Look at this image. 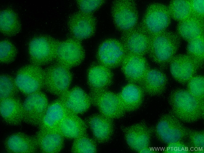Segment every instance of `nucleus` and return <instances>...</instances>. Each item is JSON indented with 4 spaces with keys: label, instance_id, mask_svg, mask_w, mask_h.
<instances>
[{
    "label": "nucleus",
    "instance_id": "1",
    "mask_svg": "<svg viewBox=\"0 0 204 153\" xmlns=\"http://www.w3.org/2000/svg\"><path fill=\"white\" fill-rule=\"evenodd\" d=\"M181 44V39L175 33L166 30L150 36L147 54L163 70L169 66Z\"/></svg>",
    "mask_w": 204,
    "mask_h": 153
},
{
    "label": "nucleus",
    "instance_id": "36",
    "mask_svg": "<svg viewBox=\"0 0 204 153\" xmlns=\"http://www.w3.org/2000/svg\"><path fill=\"white\" fill-rule=\"evenodd\" d=\"M146 124L141 122L122 128L126 142L132 150L140 132Z\"/></svg>",
    "mask_w": 204,
    "mask_h": 153
},
{
    "label": "nucleus",
    "instance_id": "22",
    "mask_svg": "<svg viewBox=\"0 0 204 153\" xmlns=\"http://www.w3.org/2000/svg\"><path fill=\"white\" fill-rule=\"evenodd\" d=\"M34 136L41 152L59 153L64 147V138L57 130L39 129Z\"/></svg>",
    "mask_w": 204,
    "mask_h": 153
},
{
    "label": "nucleus",
    "instance_id": "20",
    "mask_svg": "<svg viewBox=\"0 0 204 153\" xmlns=\"http://www.w3.org/2000/svg\"><path fill=\"white\" fill-rule=\"evenodd\" d=\"M168 79L163 70L150 68L138 84L144 93L150 96H158L165 91Z\"/></svg>",
    "mask_w": 204,
    "mask_h": 153
},
{
    "label": "nucleus",
    "instance_id": "33",
    "mask_svg": "<svg viewBox=\"0 0 204 153\" xmlns=\"http://www.w3.org/2000/svg\"><path fill=\"white\" fill-rule=\"evenodd\" d=\"M187 90L201 103L204 104V78L196 75L187 83Z\"/></svg>",
    "mask_w": 204,
    "mask_h": 153
},
{
    "label": "nucleus",
    "instance_id": "9",
    "mask_svg": "<svg viewBox=\"0 0 204 153\" xmlns=\"http://www.w3.org/2000/svg\"><path fill=\"white\" fill-rule=\"evenodd\" d=\"M92 104L100 113L112 119L122 118L125 113L118 94L107 90L90 91Z\"/></svg>",
    "mask_w": 204,
    "mask_h": 153
},
{
    "label": "nucleus",
    "instance_id": "14",
    "mask_svg": "<svg viewBox=\"0 0 204 153\" xmlns=\"http://www.w3.org/2000/svg\"><path fill=\"white\" fill-rule=\"evenodd\" d=\"M150 36L138 23L122 33L120 41L127 54L144 56L147 54Z\"/></svg>",
    "mask_w": 204,
    "mask_h": 153
},
{
    "label": "nucleus",
    "instance_id": "13",
    "mask_svg": "<svg viewBox=\"0 0 204 153\" xmlns=\"http://www.w3.org/2000/svg\"><path fill=\"white\" fill-rule=\"evenodd\" d=\"M96 25V19L93 14L79 11L72 14L67 21L68 29L72 37L80 41L93 36Z\"/></svg>",
    "mask_w": 204,
    "mask_h": 153
},
{
    "label": "nucleus",
    "instance_id": "32",
    "mask_svg": "<svg viewBox=\"0 0 204 153\" xmlns=\"http://www.w3.org/2000/svg\"><path fill=\"white\" fill-rule=\"evenodd\" d=\"M71 150L74 153H96L97 152L96 141L87 134L74 139Z\"/></svg>",
    "mask_w": 204,
    "mask_h": 153
},
{
    "label": "nucleus",
    "instance_id": "17",
    "mask_svg": "<svg viewBox=\"0 0 204 153\" xmlns=\"http://www.w3.org/2000/svg\"><path fill=\"white\" fill-rule=\"evenodd\" d=\"M59 98L68 113L77 115L86 112L92 104L89 95L78 86L69 89Z\"/></svg>",
    "mask_w": 204,
    "mask_h": 153
},
{
    "label": "nucleus",
    "instance_id": "7",
    "mask_svg": "<svg viewBox=\"0 0 204 153\" xmlns=\"http://www.w3.org/2000/svg\"><path fill=\"white\" fill-rule=\"evenodd\" d=\"M14 78L19 91L27 96L43 89L44 70L41 66L30 63L19 68Z\"/></svg>",
    "mask_w": 204,
    "mask_h": 153
},
{
    "label": "nucleus",
    "instance_id": "24",
    "mask_svg": "<svg viewBox=\"0 0 204 153\" xmlns=\"http://www.w3.org/2000/svg\"><path fill=\"white\" fill-rule=\"evenodd\" d=\"M88 128L85 121L77 114L68 113L62 121L57 130L64 138L74 140L87 134Z\"/></svg>",
    "mask_w": 204,
    "mask_h": 153
},
{
    "label": "nucleus",
    "instance_id": "12",
    "mask_svg": "<svg viewBox=\"0 0 204 153\" xmlns=\"http://www.w3.org/2000/svg\"><path fill=\"white\" fill-rule=\"evenodd\" d=\"M49 104L46 94L42 91L27 96L23 102V122L38 128Z\"/></svg>",
    "mask_w": 204,
    "mask_h": 153
},
{
    "label": "nucleus",
    "instance_id": "23",
    "mask_svg": "<svg viewBox=\"0 0 204 153\" xmlns=\"http://www.w3.org/2000/svg\"><path fill=\"white\" fill-rule=\"evenodd\" d=\"M0 113L4 122L12 126H18L23 122V102L19 96L0 101Z\"/></svg>",
    "mask_w": 204,
    "mask_h": 153
},
{
    "label": "nucleus",
    "instance_id": "37",
    "mask_svg": "<svg viewBox=\"0 0 204 153\" xmlns=\"http://www.w3.org/2000/svg\"><path fill=\"white\" fill-rule=\"evenodd\" d=\"M153 129L146 124L140 132L135 142L133 150L138 152L149 146Z\"/></svg>",
    "mask_w": 204,
    "mask_h": 153
},
{
    "label": "nucleus",
    "instance_id": "10",
    "mask_svg": "<svg viewBox=\"0 0 204 153\" xmlns=\"http://www.w3.org/2000/svg\"><path fill=\"white\" fill-rule=\"evenodd\" d=\"M85 51L80 41L72 37L59 41L55 61L70 69L80 65L85 57Z\"/></svg>",
    "mask_w": 204,
    "mask_h": 153
},
{
    "label": "nucleus",
    "instance_id": "16",
    "mask_svg": "<svg viewBox=\"0 0 204 153\" xmlns=\"http://www.w3.org/2000/svg\"><path fill=\"white\" fill-rule=\"evenodd\" d=\"M121 70L129 83L139 84L150 68L144 56L127 54L121 66Z\"/></svg>",
    "mask_w": 204,
    "mask_h": 153
},
{
    "label": "nucleus",
    "instance_id": "21",
    "mask_svg": "<svg viewBox=\"0 0 204 153\" xmlns=\"http://www.w3.org/2000/svg\"><path fill=\"white\" fill-rule=\"evenodd\" d=\"M6 151L11 153H35L39 150L35 136L22 132L12 134L5 139Z\"/></svg>",
    "mask_w": 204,
    "mask_h": 153
},
{
    "label": "nucleus",
    "instance_id": "31",
    "mask_svg": "<svg viewBox=\"0 0 204 153\" xmlns=\"http://www.w3.org/2000/svg\"><path fill=\"white\" fill-rule=\"evenodd\" d=\"M19 91L15 78L7 74L0 76V101L18 96Z\"/></svg>",
    "mask_w": 204,
    "mask_h": 153
},
{
    "label": "nucleus",
    "instance_id": "8",
    "mask_svg": "<svg viewBox=\"0 0 204 153\" xmlns=\"http://www.w3.org/2000/svg\"><path fill=\"white\" fill-rule=\"evenodd\" d=\"M111 13L116 29L123 33L138 24V12L136 3L132 0H116L111 5Z\"/></svg>",
    "mask_w": 204,
    "mask_h": 153
},
{
    "label": "nucleus",
    "instance_id": "30",
    "mask_svg": "<svg viewBox=\"0 0 204 153\" xmlns=\"http://www.w3.org/2000/svg\"><path fill=\"white\" fill-rule=\"evenodd\" d=\"M204 34L188 42L187 54L197 62L202 67L204 60Z\"/></svg>",
    "mask_w": 204,
    "mask_h": 153
},
{
    "label": "nucleus",
    "instance_id": "3",
    "mask_svg": "<svg viewBox=\"0 0 204 153\" xmlns=\"http://www.w3.org/2000/svg\"><path fill=\"white\" fill-rule=\"evenodd\" d=\"M59 41L46 34H40L33 38L28 44L30 63L41 66L53 63Z\"/></svg>",
    "mask_w": 204,
    "mask_h": 153
},
{
    "label": "nucleus",
    "instance_id": "19",
    "mask_svg": "<svg viewBox=\"0 0 204 153\" xmlns=\"http://www.w3.org/2000/svg\"><path fill=\"white\" fill-rule=\"evenodd\" d=\"M113 74L111 69L98 62L92 63L87 71V82L90 91L107 90L112 84Z\"/></svg>",
    "mask_w": 204,
    "mask_h": 153
},
{
    "label": "nucleus",
    "instance_id": "29",
    "mask_svg": "<svg viewBox=\"0 0 204 153\" xmlns=\"http://www.w3.org/2000/svg\"><path fill=\"white\" fill-rule=\"evenodd\" d=\"M171 18L180 22L191 15L189 0H173L168 6Z\"/></svg>",
    "mask_w": 204,
    "mask_h": 153
},
{
    "label": "nucleus",
    "instance_id": "35",
    "mask_svg": "<svg viewBox=\"0 0 204 153\" xmlns=\"http://www.w3.org/2000/svg\"><path fill=\"white\" fill-rule=\"evenodd\" d=\"M192 152H204V132L189 129L187 135Z\"/></svg>",
    "mask_w": 204,
    "mask_h": 153
},
{
    "label": "nucleus",
    "instance_id": "40",
    "mask_svg": "<svg viewBox=\"0 0 204 153\" xmlns=\"http://www.w3.org/2000/svg\"><path fill=\"white\" fill-rule=\"evenodd\" d=\"M191 6V15L204 20V0H189Z\"/></svg>",
    "mask_w": 204,
    "mask_h": 153
},
{
    "label": "nucleus",
    "instance_id": "26",
    "mask_svg": "<svg viewBox=\"0 0 204 153\" xmlns=\"http://www.w3.org/2000/svg\"><path fill=\"white\" fill-rule=\"evenodd\" d=\"M67 113L59 98L49 103L38 129L57 130L62 121Z\"/></svg>",
    "mask_w": 204,
    "mask_h": 153
},
{
    "label": "nucleus",
    "instance_id": "4",
    "mask_svg": "<svg viewBox=\"0 0 204 153\" xmlns=\"http://www.w3.org/2000/svg\"><path fill=\"white\" fill-rule=\"evenodd\" d=\"M189 129L171 112L161 116L155 126L154 131L157 139L168 145L182 141L187 137Z\"/></svg>",
    "mask_w": 204,
    "mask_h": 153
},
{
    "label": "nucleus",
    "instance_id": "2",
    "mask_svg": "<svg viewBox=\"0 0 204 153\" xmlns=\"http://www.w3.org/2000/svg\"><path fill=\"white\" fill-rule=\"evenodd\" d=\"M171 113L181 122L192 123L204 116V104L186 89L177 88L172 91L168 98Z\"/></svg>",
    "mask_w": 204,
    "mask_h": 153
},
{
    "label": "nucleus",
    "instance_id": "18",
    "mask_svg": "<svg viewBox=\"0 0 204 153\" xmlns=\"http://www.w3.org/2000/svg\"><path fill=\"white\" fill-rule=\"evenodd\" d=\"M113 120L100 113H95L87 117L84 121L96 142L104 144L108 142L113 135L114 125Z\"/></svg>",
    "mask_w": 204,
    "mask_h": 153
},
{
    "label": "nucleus",
    "instance_id": "6",
    "mask_svg": "<svg viewBox=\"0 0 204 153\" xmlns=\"http://www.w3.org/2000/svg\"><path fill=\"white\" fill-rule=\"evenodd\" d=\"M171 18L168 6L161 3H153L147 7L140 24L151 36L166 30Z\"/></svg>",
    "mask_w": 204,
    "mask_h": 153
},
{
    "label": "nucleus",
    "instance_id": "25",
    "mask_svg": "<svg viewBox=\"0 0 204 153\" xmlns=\"http://www.w3.org/2000/svg\"><path fill=\"white\" fill-rule=\"evenodd\" d=\"M118 94L125 112H131L136 110L141 106L144 93L138 84L129 83Z\"/></svg>",
    "mask_w": 204,
    "mask_h": 153
},
{
    "label": "nucleus",
    "instance_id": "38",
    "mask_svg": "<svg viewBox=\"0 0 204 153\" xmlns=\"http://www.w3.org/2000/svg\"><path fill=\"white\" fill-rule=\"evenodd\" d=\"M76 1L79 11L89 14H93L106 2V1L104 0H77Z\"/></svg>",
    "mask_w": 204,
    "mask_h": 153
},
{
    "label": "nucleus",
    "instance_id": "5",
    "mask_svg": "<svg viewBox=\"0 0 204 153\" xmlns=\"http://www.w3.org/2000/svg\"><path fill=\"white\" fill-rule=\"evenodd\" d=\"M44 70L46 91L59 97L69 89L73 78L70 69L55 62Z\"/></svg>",
    "mask_w": 204,
    "mask_h": 153
},
{
    "label": "nucleus",
    "instance_id": "28",
    "mask_svg": "<svg viewBox=\"0 0 204 153\" xmlns=\"http://www.w3.org/2000/svg\"><path fill=\"white\" fill-rule=\"evenodd\" d=\"M21 30V24L17 13L13 9L6 8L0 12V30L4 35H16Z\"/></svg>",
    "mask_w": 204,
    "mask_h": 153
},
{
    "label": "nucleus",
    "instance_id": "15",
    "mask_svg": "<svg viewBox=\"0 0 204 153\" xmlns=\"http://www.w3.org/2000/svg\"><path fill=\"white\" fill-rule=\"evenodd\" d=\"M169 66L173 78L181 84L187 83L202 68L197 62L187 54H176Z\"/></svg>",
    "mask_w": 204,
    "mask_h": 153
},
{
    "label": "nucleus",
    "instance_id": "27",
    "mask_svg": "<svg viewBox=\"0 0 204 153\" xmlns=\"http://www.w3.org/2000/svg\"><path fill=\"white\" fill-rule=\"evenodd\" d=\"M204 20L191 15L179 22L176 33L181 39L187 42L204 34Z\"/></svg>",
    "mask_w": 204,
    "mask_h": 153
},
{
    "label": "nucleus",
    "instance_id": "34",
    "mask_svg": "<svg viewBox=\"0 0 204 153\" xmlns=\"http://www.w3.org/2000/svg\"><path fill=\"white\" fill-rule=\"evenodd\" d=\"M15 45L10 40L4 39L0 42V62L2 64H8L13 62L18 54Z\"/></svg>",
    "mask_w": 204,
    "mask_h": 153
},
{
    "label": "nucleus",
    "instance_id": "11",
    "mask_svg": "<svg viewBox=\"0 0 204 153\" xmlns=\"http://www.w3.org/2000/svg\"><path fill=\"white\" fill-rule=\"evenodd\" d=\"M126 54L120 40L109 38L104 40L99 44L96 57L98 63L112 69L121 66Z\"/></svg>",
    "mask_w": 204,
    "mask_h": 153
},
{
    "label": "nucleus",
    "instance_id": "39",
    "mask_svg": "<svg viewBox=\"0 0 204 153\" xmlns=\"http://www.w3.org/2000/svg\"><path fill=\"white\" fill-rule=\"evenodd\" d=\"M165 153H190L192 152L190 145L179 141L168 144L164 151Z\"/></svg>",
    "mask_w": 204,
    "mask_h": 153
},
{
    "label": "nucleus",
    "instance_id": "41",
    "mask_svg": "<svg viewBox=\"0 0 204 153\" xmlns=\"http://www.w3.org/2000/svg\"><path fill=\"white\" fill-rule=\"evenodd\" d=\"M138 152L140 153H157V152L155 150L148 146L141 150Z\"/></svg>",
    "mask_w": 204,
    "mask_h": 153
}]
</instances>
